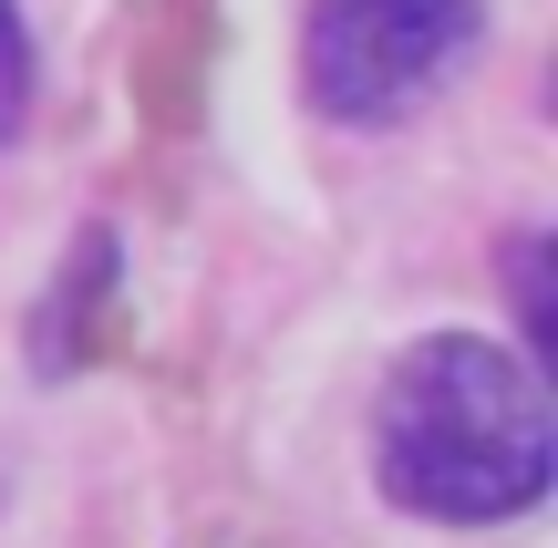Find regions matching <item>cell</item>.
<instances>
[{
  "label": "cell",
  "instance_id": "1",
  "mask_svg": "<svg viewBox=\"0 0 558 548\" xmlns=\"http://www.w3.org/2000/svg\"><path fill=\"white\" fill-rule=\"evenodd\" d=\"M373 476L435 528H507L558 487V414L527 352L486 331H424L373 404Z\"/></svg>",
  "mask_w": 558,
  "mask_h": 548
},
{
  "label": "cell",
  "instance_id": "2",
  "mask_svg": "<svg viewBox=\"0 0 558 548\" xmlns=\"http://www.w3.org/2000/svg\"><path fill=\"white\" fill-rule=\"evenodd\" d=\"M486 41V0H311L300 83L331 124H393Z\"/></svg>",
  "mask_w": 558,
  "mask_h": 548
},
{
  "label": "cell",
  "instance_id": "3",
  "mask_svg": "<svg viewBox=\"0 0 558 548\" xmlns=\"http://www.w3.org/2000/svg\"><path fill=\"white\" fill-rule=\"evenodd\" d=\"M114 290H124L114 228H83V239H73V269H62V280L41 290V310H32V373H41V383H62V373L94 363V342L114 331Z\"/></svg>",
  "mask_w": 558,
  "mask_h": 548
},
{
  "label": "cell",
  "instance_id": "4",
  "mask_svg": "<svg viewBox=\"0 0 558 548\" xmlns=\"http://www.w3.org/2000/svg\"><path fill=\"white\" fill-rule=\"evenodd\" d=\"M21 114H32V21L21 0H0V145L21 135Z\"/></svg>",
  "mask_w": 558,
  "mask_h": 548
},
{
  "label": "cell",
  "instance_id": "5",
  "mask_svg": "<svg viewBox=\"0 0 558 548\" xmlns=\"http://www.w3.org/2000/svg\"><path fill=\"white\" fill-rule=\"evenodd\" d=\"M507 280H518V321H527V342H548L558 310H548V239H538V228H527V239H507Z\"/></svg>",
  "mask_w": 558,
  "mask_h": 548
}]
</instances>
